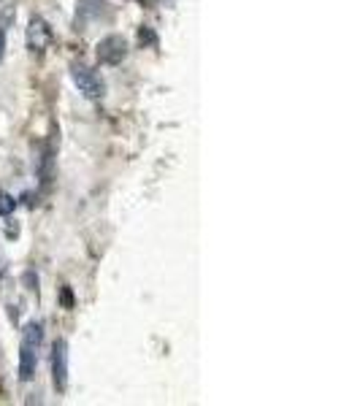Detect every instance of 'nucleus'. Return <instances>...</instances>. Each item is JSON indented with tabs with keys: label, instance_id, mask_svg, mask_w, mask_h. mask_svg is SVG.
Here are the masks:
<instances>
[{
	"label": "nucleus",
	"instance_id": "nucleus-1",
	"mask_svg": "<svg viewBox=\"0 0 360 406\" xmlns=\"http://www.w3.org/2000/svg\"><path fill=\"white\" fill-rule=\"evenodd\" d=\"M71 79H74V84L79 87V92L85 95V98H90V100H98V98H103V92H106V84H103V79L90 71L87 65H71Z\"/></svg>",
	"mask_w": 360,
	"mask_h": 406
},
{
	"label": "nucleus",
	"instance_id": "nucleus-2",
	"mask_svg": "<svg viewBox=\"0 0 360 406\" xmlns=\"http://www.w3.org/2000/svg\"><path fill=\"white\" fill-rule=\"evenodd\" d=\"M95 54H98L100 65H120L128 57V41L122 36H106L98 41Z\"/></svg>",
	"mask_w": 360,
	"mask_h": 406
},
{
	"label": "nucleus",
	"instance_id": "nucleus-3",
	"mask_svg": "<svg viewBox=\"0 0 360 406\" xmlns=\"http://www.w3.org/2000/svg\"><path fill=\"white\" fill-rule=\"evenodd\" d=\"M25 38H27V49L30 54H44L49 44H52V27L44 16H33L27 22V30H25Z\"/></svg>",
	"mask_w": 360,
	"mask_h": 406
},
{
	"label": "nucleus",
	"instance_id": "nucleus-4",
	"mask_svg": "<svg viewBox=\"0 0 360 406\" xmlns=\"http://www.w3.org/2000/svg\"><path fill=\"white\" fill-rule=\"evenodd\" d=\"M52 379L57 393H65L68 387V344L65 339H57L52 347Z\"/></svg>",
	"mask_w": 360,
	"mask_h": 406
},
{
	"label": "nucleus",
	"instance_id": "nucleus-5",
	"mask_svg": "<svg viewBox=\"0 0 360 406\" xmlns=\"http://www.w3.org/2000/svg\"><path fill=\"white\" fill-rule=\"evenodd\" d=\"M36 365H38V350H30V347L22 344V350H19V379L30 382L36 376Z\"/></svg>",
	"mask_w": 360,
	"mask_h": 406
},
{
	"label": "nucleus",
	"instance_id": "nucleus-6",
	"mask_svg": "<svg viewBox=\"0 0 360 406\" xmlns=\"http://www.w3.org/2000/svg\"><path fill=\"white\" fill-rule=\"evenodd\" d=\"M41 341H44V328H41V322H27L25 330H22V344L30 347V350H38Z\"/></svg>",
	"mask_w": 360,
	"mask_h": 406
},
{
	"label": "nucleus",
	"instance_id": "nucleus-7",
	"mask_svg": "<svg viewBox=\"0 0 360 406\" xmlns=\"http://www.w3.org/2000/svg\"><path fill=\"white\" fill-rule=\"evenodd\" d=\"M38 174H41V181H44V184H49V181H52V152H49V149H46L44 157H41Z\"/></svg>",
	"mask_w": 360,
	"mask_h": 406
},
{
	"label": "nucleus",
	"instance_id": "nucleus-8",
	"mask_svg": "<svg viewBox=\"0 0 360 406\" xmlns=\"http://www.w3.org/2000/svg\"><path fill=\"white\" fill-rule=\"evenodd\" d=\"M14 206H16V201L8 192H0V217H8L14 212Z\"/></svg>",
	"mask_w": 360,
	"mask_h": 406
},
{
	"label": "nucleus",
	"instance_id": "nucleus-9",
	"mask_svg": "<svg viewBox=\"0 0 360 406\" xmlns=\"http://www.w3.org/2000/svg\"><path fill=\"white\" fill-rule=\"evenodd\" d=\"M138 44H141V46H152V44H155V33H152L149 27H141V30H138Z\"/></svg>",
	"mask_w": 360,
	"mask_h": 406
},
{
	"label": "nucleus",
	"instance_id": "nucleus-10",
	"mask_svg": "<svg viewBox=\"0 0 360 406\" xmlns=\"http://www.w3.org/2000/svg\"><path fill=\"white\" fill-rule=\"evenodd\" d=\"M60 301H63V306H65V309H71V306H74V295H71V290H68V287H63Z\"/></svg>",
	"mask_w": 360,
	"mask_h": 406
},
{
	"label": "nucleus",
	"instance_id": "nucleus-11",
	"mask_svg": "<svg viewBox=\"0 0 360 406\" xmlns=\"http://www.w3.org/2000/svg\"><path fill=\"white\" fill-rule=\"evenodd\" d=\"M3 54H5V30L0 27V60H3Z\"/></svg>",
	"mask_w": 360,
	"mask_h": 406
},
{
	"label": "nucleus",
	"instance_id": "nucleus-12",
	"mask_svg": "<svg viewBox=\"0 0 360 406\" xmlns=\"http://www.w3.org/2000/svg\"><path fill=\"white\" fill-rule=\"evenodd\" d=\"M0 279H3V266H0Z\"/></svg>",
	"mask_w": 360,
	"mask_h": 406
}]
</instances>
